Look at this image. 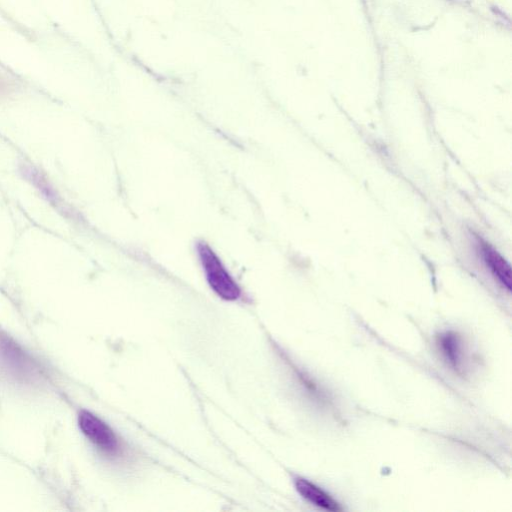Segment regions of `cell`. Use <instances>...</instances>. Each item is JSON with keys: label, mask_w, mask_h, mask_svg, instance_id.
Masks as SVG:
<instances>
[{"label": "cell", "mask_w": 512, "mask_h": 512, "mask_svg": "<svg viewBox=\"0 0 512 512\" xmlns=\"http://www.w3.org/2000/svg\"><path fill=\"white\" fill-rule=\"evenodd\" d=\"M196 249L205 278L213 292L225 301L238 300L242 290L214 250L204 241H198Z\"/></svg>", "instance_id": "3"}, {"label": "cell", "mask_w": 512, "mask_h": 512, "mask_svg": "<svg viewBox=\"0 0 512 512\" xmlns=\"http://www.w3.org/2000/svg\"><path fill=\"white\" fill-rule=\"evenodd\" d=\"M437 345L448 364L457 372L463 370L464 351L461 337L454 331H445L437 336Z\"/></svg>", "instance_id": "5"}, {"label": "cell", "mask_w": 512, "mask_h": 512, "mask_svg": "<svg viewBox=\"0 0 512 512\" xmlns=\"http://www.w3.org/2000/svg\"><path fill=\"white\" fill-rule=\"evenodd\" d=\"M293 482L299 495L314 506L329 511L342 510L340 504L329 493L308 479L297 476Z\"/></svg>", "instance_id": "4"}, {"label": "cell", "mask_w": 512, "mask_h": 512, "mask_svg": "<svg viewBox=\"0 0 512 512\" xmlns=\"http://www.w3.org/2000/svg\"><path fill=\"white\" fill-rule=\"evenodd\" d=\"M481 253L487 267L498 281L508 290L511 289V271L505 259L488 243L480 241Z\"/></svg>", "instance_id": "6"}, {"label": "cell", "mask_w": 512, "mask_h": 512, "mask_svg": "<svg viewBox=\"0 0 512 512\" xmlns=\"http://www.w3.org/2000/svg\"><path fill=\"white\" fill-rule=\"evenodd\" d=\"M78 427L84 437L104 457L110 460L121 459L125 455L122 439L99 416L88 410H81L77 417Z\"/></svg>", "instance_id": "2"}, {"label": "cell", "mask_w": 512, "mask_h": 512, "mask_svg": "<svg viewBox=\"0 0 512 512\" xmlns=\"http://www.w3.org/2000/svg\"><path fill=\"white\" fill-rule=\"evenodd\" d=\"M0 376L22 388L40 387L45 379L39 362L13 337L0 329Z\"/></svg>", "instance_id": "1"}, {"label": "cell", "mask_w": 512, "mask_h": 512, "mask_svg": "<svg viewBox=\"0 0 512 512\" xmlns=\"http://www.w3.org/2000/svg\"><path fill=\"white\" fill-rule=\"evenodd\" d=\"M11 89L10 82L0 74V96L9 94Z\"/></svg>", "instance_id": "7"}]
</instances>
